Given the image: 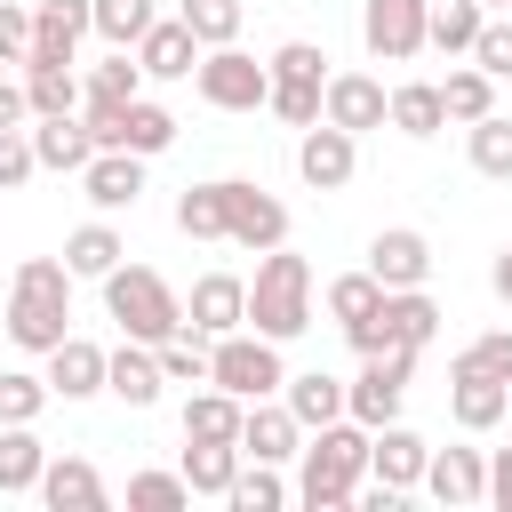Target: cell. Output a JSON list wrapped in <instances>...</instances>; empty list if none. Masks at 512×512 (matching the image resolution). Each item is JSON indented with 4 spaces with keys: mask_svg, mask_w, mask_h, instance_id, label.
Segmentation results:
<instances>
[{
    "mask_svg": "<svg viewBox=\"0 0 512 512\" xmlns=\"http://www.w3.org/2000/svg\"><path fill=\"white\" fill-rule=\"evenodd\" d=\"M48 400H56L48 376H32V368H0V424H40Z\"/></svg>",
    "mask_w": 512,
    "mask_h": 512,
    "instance_id": "cell-43",
    "label": "cell"
},
{
    "mask_svg": "<svg viewBox=\"0 0 512 512\" xmlns=\"http://www.w3.org/2000/svg\"><path fill=\"white\" fill-rule=\"evenodd\" d=\"M120 256H128V240L112 232V216H96V224H80V232L64 240V264H72V280H104Z\"/></svg>",
    "mask_w": 512,
    "mask_h": 512,
    "instance_id": "cell-32",
    "label": "cell"
},
{
    "mask_svg": "<svg viewBox=\"0 0 512 512\" xmlns=\"http://www.w3.org/2000/svg\"><path fill=\"white\" fill-rule=\"evenodd\" d=\"M8 336L24 352H56L72 336V264L64 256H24L16 280H8Z\"/></svg>",
    "mask_w": 512,
    "mask_h": 512,
    "instance_id": "cell-2",
    "label": "cell"
},
{
    "mask_svg": "<svg viewBox=\"0 0 512 512\" xmlns=\"http://www.w3.org/2000/svg\"><path fill=\"white\" fill-rule=\"evenodd\" d=\"M288 496H296V488L280 480V464H256V456H248V464H240V480L224 488V504H232V512H280Z\"/></svg>",
    "mask_w": 512,
    "mask_h": 512,
    "instance_id": "cell-35",
    "label": "cell"
},
{
    "mask_svg": "<svg viewBox=\"0 0 512 512\" xmlns=\"http://www.w3.org/2000/svg\"><path fill=\"white\" fill-rule=\"evenodd\" d=\"M504 424H512V408H504Z\"/></svg>",
    "mask_w": 512,
    "mask_h": 512,
    "instance_id": "cell-56",
    "label": "cell"
},
{
    "mask_svg": "<svg viewBox=\"0 0 512 512\" xmlns=\"http://www.w3.org/2000/svg\"><path fill=\"white\" fill-rule=\"evenodd\" d=\"M320 120H336V128H352V136H368V128H384V120H392V88H384L376 72H328Z\"/></svg>",
    "mask_w": 512,
    "mask_h": 512,
    "instance_id": "cell-13",
    "label": "cell"
},
{
    "mask_svg": "<svg viewBox=\"0 0 512 512\" xmlns=\"http://www.w3.org/2000/svg\"><path fill=\"white\" fill-rule=\"evenodd\" d=\"M360 40L376 64H408L432 48V0H360Z\"/></svg>",
    "mask_w": 512,
    "mask_h": 512,
    "instance_id": "cell-9",
    "label": "cell"
},
{
    "mask_svg": "<svg viewBox=\"0 0 512 512\" xmlns=\"http://www.w3.org/2000/svg\"><path fill=\"white\" fill-rule=\"evenodd\" d=\"M160 384H168V376H160V352H152V344H136V336H120V352L104 360V392H112V400H128V408H152V400H160Z\"/></svg>",
    "mask_w": 512,
    "mask_h": 512,
    "instance_id": "cell-21",
    "label": "cell"
},
{
    "mask_svg": "<svg viewBox=\"0 0 512 512\" xmlns=\"http://www.w3.org/2000/svg\"><path fill=\"white\" fill-rule=\"evenodd\" d=\"M408 376H416V352H408V344L368 352V360H360V376L344 384V416H360L368 432H376V424H392V416H400V400H408Z\"/></svg>",
    "mask_w": 512,
    "mask_h": 512,
    "instance_id": "cell-8",
    "label": "cell"
},
{
    "mask_svg": "<svg viewBox=\"0 0 512 512\" xmlns=\"http://www.w3.org/2000/svg\"><path fill=\"white\" fill-rule=\"evenodd\" d=\"M480 8H512V0H480Z\"/></svg>",
    "mask_w": 512,
    "mask_h": 512,
    "instance_id": "cell-55",
    "label": "cell"
},
{
    "mask_svg": "<svg viewBox=\"0 0 512 512\" xmlns=\"http://www.w3.org/2000/svg\"><path fill=\"white\" fill-rule=\"evenodd\" d=\"M248 328L272 336V344H296V336L312 328V264H304L288 240L264 248L256 280H248Z\"/></svg>",
    "mask_w": 512,
    "mask_h": 512,
    "instance_id": "cell-3",
    "label": "cell"
},
{
    "mask_svg": "<svg viewBox=\"0 0 512 512\" xmlns=\"http://www.w3.org/2000/svg\"><path fill=\"white\" fill-rule=\"evenodd\" d=\"M480 24H488L480 0H432V48H440V56H472Z\"/></svg>",
    "mask_w": 512,
    "mask_h": 512,
    "instance_id": "cell-36",
    "label": "cell"
},
{
    "mask_svg": "<svg viewBox=\"0 0 512 512\" xmlns=\"http://www.w3.org/2000/svg\"><path fill=\"white\" fill-rule=\"evenodd\" d=\"M240 464H248L240 440H184V464H176V472L192 480V496H224V488L240 480Z\"/></svg>",
    "mask_w": 512,
    "mask_h": 512,
    "instance_id": "cell-28",
    "label": "cell"
},
{
    "mask_svg": "<svg viewBox=\"0 0 512 512\" xmlns=\"http://www.w3.org/2000/svg\"><path fill=\"white\" fill-rule=\"evenodd\" d=\"M192 88H200V104H216V112H264V104H272V56L256 64L240 40H224V48L200 56Z\"/></svg>",
    "mask_w": 512,
    "mask_h": 512,
    "instance_id": "cell-5",
    "label": "cell"
},
{
    "mask_svg": "<svg viewBox=\"0 0 512 512\" xmlns=\"http://www.w3.org/2000/svg\"><path fill=\"white\" fill-rule=\"evenodd\" d=\"M488 280H496V296L512 304V240H504V256H496V272H488Z\"/></svg>",
    "mask_w": 512,
    "mask_h": 512,
    "instance_id": "cell-54",
    "label": "cell"
},
{
    "mask_svg": "<svg viewBox=\"0 0 512 512\" xmlns=\"http://www.w3.org/2000/svg\"><path fill=\"white\" fill-rule=\"evenodd\" d=\"M472 64H480V72H496V80H512V16H488V24H480Z\"/></svg>",
    "mask_w": 512,
    "mask_h": 512,
    "instance_id": "cell-49",
    "label": "cell"
},
{
    "mask_svg": "<svg viewBox=\"0 0 512 512\" xmlns=\"http://www.w3.org/2000/svg\"><path fill=\"white\" fill-rule=\"evenodd\" d=\"M424 464H432V440H424V432H408L400 416L376 424V440H368V480H376V488L408 496V488H424Z\"/></svg>",
    "mask_w": 512,
    "mask_h": 512,
    "instance_id": "cell-12",
    "label": "cell"
},
{
    "mask_svg": "<svg viewBox=\"0 0 512 512\" xmlns=\"http://www.w3.org/2000/svg\"><path fill=\"white\" fill-rule=\"evenodd\" d=\"M344 336H352V352H360V360H368V352H392V320H384V304H376L368 320H352Z\"/></svg>",
    "mask_w": 512,
    "mask_h": 512,
    "instance_id": "cell-51",
    "label": "cell"
},
{
    "mask_svg": "<svg viewBox=\"0 0 512 512\" xmlns=\"http://www.w3.org/2000/svg\"><path fill=\"white\" fill-rule=\"evenodd\" d=\"M208 384H224V392H240V400H272V392L288 384L280 344H272V336H256V328L216 336V352H208Z\"/></svg>",
    "mask_w": 512,
    "mask_h": 512,
    "instance_id": "cell-6",
    "label": "cell"
},
{
    "mask_svg": "<svg viewBox=\"0 0 512 512\" xmlns=\"http://www.w3.org/2000/svg\"><path fill=\"white\" fill-rule=\"evenodd\" d=\"M184 320H192L200 336H232V328H248V280H232V272H200L192 296H184Z\"/></svg>",
    "mask_w": 512,
    "mask_h": 512,
    "instance_id": "cell-19",
    "label": "cell"
},
{
    "mask_svg": "<svg viewBox=\"0 0 512 512\" xmlns=\"http://www.w3.org/2000/svg\"><path fill=\"white\" fill-rule=\"evenodd\" d=\"M128 504L136 512H184L192 504V480L184 472H128Z\"/></svg>",
    "mask_w": 512,
    "mask_h": 512,
    "instance_id": "cell-44",
    "label": "cell"
},
{
    "mask_svg": "<svg viewBox=\"0 0 512 512\" xmlns=\"http://www.w3.org/2000/svg\"><path fill=\"white\" fill-rule=\"evenodd\" d=\"M368 424L360 416H336V424H320V432H304V448H296V504H312V512H344V504H360V480H368Z\"/></svg>",
    "mask_w": 512,
    "mask_h": 512,
    "instance_id": "cell-1",
    "label": "cell"
},
{
    "mask_svg": "<svg viewBox=\"0 0 512 512\" xmlns=\"http://www.w3.org/2000/svg\"><path fill=\"white\" fill-rule=\"evenodd\" d=\"M104 344H88V336H64L56 352H48V392L56 400H88V392H104Z\"/></svg>",
    "mask_w": 512,
    "mask_h": 512,
    "instance_id": "cell-25",
    "label": "cell"
},
{
    "mask_svg": "<svg viewBox=\"0 0 512 512\" xmlns=\"http://www.w3.org/2000/svg\"><path fill=\"white\" fill-rule=\"evenodd\" d=\"M240 424H248V400L224 392V384H208V392L184 400V440H240Z\"/></svg>",
    "mask_w": 512,
    "mask_h": 512,
    "instance_id": "cell-27",
    "label": "cell"
},
{
    "mask_svg": "<svg viewBox=\"0 0 512 512\" xmlns=\"http://www.w3.org/2000/svg\"><path fill=\"white\" fill-rule=\"evenodd\" d=\"M464 144H472V168H480V176L512 184V120H504V112L472 120V128H464Z\"/></svg>",
    "mask_w": 512,
    "mask_h": 512,
    "instance_id": "cell-41",
    "label": "cell"
},
{
    "mask_svg": "<svg viewBox=\"0 0 512 512\" xmlns=\"http://www.w3.org/2000/svg\"><path fill=\"white\" fill-rule=\"evenodd\" d=\"M376 304H384V280H376L368 264H360V272H336V280H328V320H336V328L368 320Z\"/></svg>",
    "mask_w": 512,
    "mask_h": 512,
    "instance_id": "cell-39",
    "label": "cell"
},
{
    "mask_svg": "<svg viewBox=\"0 0 512 512\" xmlns=\"http://www.w3.org/2000/svg\"><path fill=\"white\" fill-rule=\"evenodd\" d=\"M280 400L296 408V424H304V432H320V424H336V416H344V384H336L328 368L288 376V384H280Z\"/></svg>",
    "mask_w": 512,
    "mask_h": 512,
    "instance_id": "cell-31",
    "label": "cell"
},
{
    "mask_svg": "<svg viewBox=\"0 0 512 512\" xmlns=\"http://www.w3.org/2000/svg\"><path fill=\"white\" fill-rule=\"evenodd\" d=\"M104 312H112L120 336H136V344H168L176 328H192V320H184V296H176L152 264H112V272H104Z\"/></svg>",
    "mask_w": 512,
    "mask_h": 512,
    "instance_id": "cell-4",
    "label": "cell"
},
{
    "mask_svg": "<svg viewBox=\"0 0 512 512\" xmlns=\"http://www.w3.org/2000/svg\"><path fill=\"white\" fill-rule=\"evenodd\" d=\"M176 16L200 32V48H224V40H240V0H176Z\"/></svg>",
    "mask_w": 512,
    "mask_h": 512,
    "instance_id": "cell-45",
    "label": "cell"
},
{
    "mask_svg": "<svg viewBox=\"0 0 512 512\" xmlns=\"http://www.w3.org/2000/svg\"><path fill=\"white\" fill-rule=\"evenodd\" d=\"M296 448H304V424H296V408H288V400H248L240 456H256V464H288Z\"/></svg>",
    "mask_w": 512,
    "mask_h": 512,
    "instance_id": "cell-20",
    "label": "cell"
},
{
    "mask_svg": "<svg viewBox=\"0 0 512 512\" xmlns=\"http://www.w3.org/2000/svg\"><path fill=\"white\" fill-rule=\"evenodd\" d=\"M176 232H184V240H224V176H216V184H184Z\"/></svg>",
    "mask_w": 512,
    "mask_h": 512,
    "instance_id": "cell-38",
    "label": "cell"
},
{
    "mask_svg": "<svg viewBox=\"0 0 512 512\" xmlns=\"http://www.w3.org/2000/svg\"><path fill=\"white\" fill-rule=\"evenodd\" d=\"M200 56H208V48H200V32H192L184 16H160V24L136 40L144 80H192V72H200Z\"/></svg>",
    "mask_w": 512,
    "mask_h": 512,
    "instance_id": "cell-17",
    "label": "cell"
},
{
    "mask_svg": "<svg viewBox=\"0 0 512 512\" xmlns=\"http://www.w3.org/2000/svg\"><path fill=\"white\" fill-rule=\"evenodd\" d=\"M24 96H32V120H48V112H80L88 80H80L72 64H48V56H32V64H24Z\"/></svg>",
    "mask_w": 512,
    "mask_h": 512,
    "instance_id": "cell-29",
    "label": "cell"
},
{
    "mask_svg": "<svg viewBox=\"0 0 512 512\" xmlns=\"http://www.w3.org/2000/svg\"><path fill=\"white\" fill-rule=\"evenodd\" d=\"M80 192H88L96 216L136 208V200H144V152H96V160L80 168Z\"/></svg>",
    "mask_w": 512,
    "mask_h": 512,
    "instance_id": "cell-18",
    "label": "cell"
},
{
    "mask_svg": "<svg viewBox=\"0 0 512 512\" xmlns=\"http://www.w3.org/2000/svg\"><path fill=\"white\" fill-rule=\"evenodd\" d=\"M168 144H176V112L152 104V96H136V104H128V128H120V152H144V160H152V152H168Z\"/></svg>",
    "mask_w": 512,
    "mask_h": 512,
    "instance_id": "cell-37",
    "label": "cell"
},
{
    "mask_svg": "<svg viewBox=\"0 0 512 512\" xmlns=\"http://www.w3.org/2000/svg\"><path fill=\"white\" fill-rule=\"evenodd\" d=\"M40 176V152H32V128H0V192L32 184Z\"/></svg>",
    "mask_w": 512,
    "mask_h": 512,
    "instance_id": "cell-47",
    "label": "cell"
},
{
    "mask_svg": "<svg viewBox=\"0 0 512 512\" xmlns=\"http://www.w3.org/2000/svg\"><path fill=\"white\" fill-rule=\"evenodd\" d=\"M96 32V0H32V56L72 64V48ZM24 56V64H32Z\"/></svg>",
    "mask_w": 512,
    "mask_h": 512,
    "instance_id": "cell-16",
    "label": "cell"
},
{
    "mask_svg": "<svg viewBox=\"0 0 512 512\" xmlns=\"http://www.w3.org/2000/svg\"><path fill=\"white\" fill-rule=\"evenodd\" d=\"M224 240H232V248H248V256H264V248H280V240H288V208H280L264 184L224 176Z\"/></svg>",
    "mask_w": 512,
    "mask_h": 512,
    "instance_id": "cell-10",
    "label": "cell"
},
{
    "mask_svg": "<svg viewBox=\"0 0 512 512\" xmlns=\"http://www.w3.org/2000/svg\"><path fill=\"white\" fill-rule=\"evenodd\" d=\"M504 408H512V384H504V376H488V368H456V360H448V416H456L464 432H496Z\"/></svg>",
    "mask_w": 512,
    "mask_h": 512,
    "instance_id": "cell-15",
    "label": "cell"
},
{
    "mask_svg": "<svg viewBox=\"0 0 512 512\" xmlns=\"http://www.w3.org/2000/svg\"><path fill=\"white\" fill-rule=\"evenodd\" d=\"M440 96H448V120H488L496 112V72H480V64H456L448 80H440Z\"/></svg>",
    "mask_w": 512,
    "mask_h": 512,
    "instance_id": "cell-34",
    "label": "cell"
},
{
    "mask_svg": "<svg viewBox=\"0 0 512 512\" xmlns=\"http://www.w3.org/2000/svg\"><path fill=\"white\" fill-rule=\"evenodd\" d=\"M392 128L416 136V144L440 136V128H448V96H440V80H400V88H392Z\"/></svg>",
    "mask_w": 512,
    "mask_h": 512,
    "instance_id": "cell-30",
    "label": "cell"
},
{
    "mask_svg": "<svg viewBox=\"0 0 512 512\" xmlns=\"http://www.w3.org/2000/svg\"><path fill=\"white\" fill-rule=\"evenodd\" d=\"M384 320H392V344H408V352H424L440 336V304L424 288H384Z\"/></svg>",
    "mask_w": 512,
    "mask_h": 512,
    "instance_id": "cell-33",
    "label": "cell"
},
{
    "mask_svg": "<svg viewBox=\"0 0 512 512\" xmlns=\"http://www.w3.org/2000/svg\"><path fill=\"white\" fill-rule=\"evenodd\" d=\"M40 504H48V512H104V472H96L88 456H48Z\"/></svg>",
    "mask_w": 512,
    "mask_h": 512,
    "instance_id": "cell-23",
    "label": "cell"
},
{
    "mask_svg": "<svg viewBox=\"0 0 512 512\" xmlns=\"http://www.w3.org/2000/svg\"><path fill=\"white\" fill-rule=\"evenodd\" d=\"M160 352V376L168 384H208V352H216V336H200V328H176L168 344H152Z\"/></svg>",
    "mask_w": 512,
    "mask_h": 512,
    "instance_id": "cell-40",
    "label": "cell"
},
{
    "mask_svg": "<svg viewBox=\"0 0 512 512\" xmlns=\"http://www.w3.org/2000/svg\"><path fill=\"white\" fill-rule=\"evenodd\" d=\"M488 504H504V512H512V448H496V456H488Z\"/></svg>",
    "mask_w": 512,
    "mask_h": 512,
    "instance_id": "cell-53",
    "label": "cell"
},
{
    "mask_svg": "<svg viewBox=\"0 0 512 512\" xmlns=\"http://www.w3.org/2000/svg\"><path fill=\"white\" fill-rule=\"evenodd\" d=\"M328 48H312V40H280L272 48V104L264 112H280L288 128H312L320 120V96H328Z\"/></svg>",
    "mask_w": 512,
    "mask_h": 512,
    "instance_id": "cell-7",
    "label": "cell"
},
{
    "mask_svg": "<svg viewBox=\"0 0 512 512\" xmlns=\"http://www.w3.org/2000/svg\"><path fill=\"white\" fill-rule=\"evenodd\" d=\"M88 88H96V96H144V64H136V48H112V56L88 72Z\"/></svg>",
    "mask_w": 512,
    "mask_h": 512,
    "instance_id": "cell-46",
    "label": "cell"
},
{
    "mask_svg": "<svg viewBox=\"0 0 512 512\" xmlns=\"http://www.w3.org/2000/svg\"><path fill=\"white\" fill-rule=\"evenodd\" d=\"M352 168H360V136H352V128L312 120V128L296 136V176H304L312 192H344V184H352Z\"/></svg>",
    "mask_w": 512,
    "mask_h": 512,
    "instance_id": "cell-11",
    "label": "cell"
},
{
    "mask_svg": "<svg viewBox=\"0 0 512 512\" xmlns=\"http://www.w3.org/2000/svg\"><path fill=\"white\" fill-rule=\"evenodd\" d=\"M424 488H432L440 504H488V456H480V448H432Z\"/></svg>",
    "mask_w": 512,
    "mask_h": 512,
    "instance_id": "cell-22",
    "label": "cell"
},
{
    "mask_svg": "<svg viewBox=\"0 0 512 512\" xmlns=\"http://www.w3.org/2000/svg\"><path fill=\"white\" fill-rule=\"evenodd\" d=\"M40 472H48V448L32 424H0V496H40Z\"/></svg>",
    "mask_w": 512,
    "mask_h": 512,
    "instance_id": "cell-26",
    "label": "cell"
},
{
    "mask_svg": "<svg viewBox=\"0 0 512 512\" xmlns=\"http://www.w3.org/2000/svg\"><path fill=\"white\" fill-rule=\"evenodd\" d=\"M152 24H160L152 0H96V40H104V48H136Z\"/></svg>",
    "mask_w": 512,
    "mask_h": 512,
    "instance_id": "cell-42",
    "label": "cell"
},
{
    "mask_svg": "<svg viewBox=\"0 0 512 512\" xmlns=\"http://www.w3.org/2000/svg\"><path fill=\"white\" fill-rule=\"evenodd\" d=\"M24 56H32V8L0 0V64H24Z\"/></svg>",
    "mask_w": 512,
    "mask_h": 512,
    "instance_id": "cell-50",
    "label": "cell"
},
{
    "mask_svg": "<svg viewBox=\"0 0 512 512\" xmlns=\"http://www.w3.org/2000/svg\"><path fill=\"white\" fill-rule=\"evenodd\" d=\"M32 120V96H24V80H0V128H24Z\"/></svg>",
    "mask_w": 512,
    "mask_h": 512,
    "instance_id": "cell-52",
    "label": "cell"
},
{
    "mask_svg": "<svg viewBox=\"0 0 512 512\" xmlns=\"http://www.w3.org/2000/svg\"><path fill=\"white\" fill-rule=\"evenodd\" d=\"M368 272H376L384 288H424V280H432V240H424L416 224H384V232L368 240Z\"/></svg>",
    "mask_w": 512,
    "mask_h": 512,
    "instance_id": "cell-14",
    "label": "cell"
},
{
    "mask_svg": "<svg viewBox=\"0 0 512 512\" xmlns=\"http://www.w3.org/2000/svg\"><path fill=\"white\" fill-rule=\"evenodd\" d=\"M32 152H40V168L80 176V168L96 160V136H88V120H80V112H48V120L32 128Z\"/></svg>",
    "mask_w": 512,
    "mask_h": 512,
    "instance_id": "cell-24",
    "label": "cell"
},
{
    "mask_svg": "<svg viewBox=\"0 0 512 512\" xmlns=\"http://www.w3.org/2000/svg\"><path fill=\"white\" fill-rule=\"evenodd\" d=\"M456 368H488V376H504V384H512V328H488V336H472V344L456 352Z\"/></svg>",
    "mask_w": 512,
    "mask_h": 512,
    "instance_id": "cell-48",
    "label": "cell"
}]
</instances>
